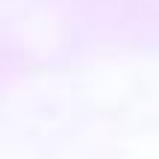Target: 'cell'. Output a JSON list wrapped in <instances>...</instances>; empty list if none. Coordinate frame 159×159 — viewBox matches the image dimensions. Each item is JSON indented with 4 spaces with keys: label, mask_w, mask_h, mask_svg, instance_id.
<instances>
[]
</instances>
